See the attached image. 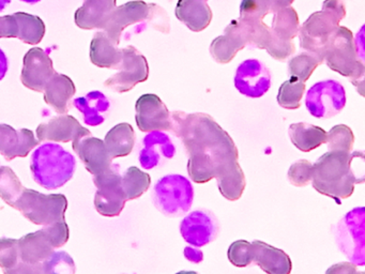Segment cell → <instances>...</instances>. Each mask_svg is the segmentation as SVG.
I'll list each match as a JSON object with an SVG mask.
<instances>
[{
  "instance_id": "cell-47",
  "label": "cell",
  "mask_w": 365,
  "mask_h": 274,
  "mask_svg": "<svg viewBox=\"0 0 365 274\" xmlns=\"http://www.w3.org/2000/svg\"><path fill=\"white\" fill-rule=\"evenodd\" d=\"M271 6H272L273 11L277 10V9L285 8V6H292V2L294 0H270Z\"/></svg>"
},
{
  "instance_id": "cell-21",
  "label": "cell",
  "mask_w": 365,
  "mask_h": 274,
  "mask_svg": "<svg viewBox=\"0 0 365 274\" xmlns=\"http://www.w3.org/2000/svg\"><path fill=\"white\" fill-rule=\"evenodd\" d=\"M143 143L144 148L140 152V163L145 169L155 168L161 162L162 156L172 158L176 152L170 137L160 131H151Z\"/></svg>"
},
{
  "instance_id": "cell-19",
  "label": "cell",
  "mask_w": 365,
  "mask_h": 274,
  "mask_svg": "<svg viewBox=\"0 0 365 274\" xmlns=\"http://www.w3.org/2000/svg\"><path fill=\"white\" fill-rule=\"evenodd\" d=\"M253 245V263L268 274H289L292 263L284 250L264 242L255 240Z\"/></svg>"
},
{
  "instance_id": "cell-26",
  "label": "cell",
  "mask_w": 365,
  "mask_h": 274,
  "mask_svg": "<svg viewBox=\"0 0 365 274\" xmlns=\"http://www.w3.org/2000/svg\"><path fill=\"white\" fill-rule=\"evenodd\" d=\"M19 245L21 259L29 265H40L54 252V246L43 228L21 238Z\"/></svg>"
},
{
  "instance_id": "cell-37",
  "label": "cell",
  "mask_w": 365,
  "mask_h": 274,
  "mask_svg": "<svg viewBox=\"0 0 365 274\" xmlns=\"http://www.w3.org/2000/svg\"><path fill=\"white\" fill-rule=\"evenodd\" d=\"M21 263L19 240L0 238V268L5 273H12Z\"/></svg>"
},
{
  "instance_id": "cell-10",
  "label": "cell",
  "mask_w": 365,
  "mask_h": 274,
  "mask_svg": "<svg viewBox=\"0 0 365 274\" xmlns=\"http://www.w3.org/2000/svg\"><path fill=\"white\" fill-rule=\"evenodd\" d=\"M117 70L119 72L106 79L104 86L119 93L130 91L138 83L146 81L149 76L146 57L133 46L123 49V61Z\"/></svg>"
},
{
  "instance_id": "cell-7",
  "label": "cell",
  "mask_w": 365,
  "mask_h": 274,
  "mask_svg": "<svg viewBox=\"0 0 365 274\" xmlns=\"http://www.w3.org/2000/svg\"><path fill=\"white\" fill-rule=\"evenodd\" d=\"M193 199V186L183 176H165L155 184L153 201L157 209L165 215L179 216L187 213Z\"/></svg>"
},
{
  "instance_id": "cell-1",
  "label": "cell",
  "mask_w": 365,
  "mask_h": 274,
  "mask_svg": "<svg viewBox=\"0 0 365 274\" xmlns=\"http://www.w3.org/2000/svg\"><path fill=\"white\" fill-rule=\"evenodd\" d=\"M170 116L172 131L182 141L189 154L190 178L196 183H206L215 178L223 197L238 201L247 181L230 135L208 113L176 111Z\"/></svg>"
},
{
  "instance_id": "cell-11",
  "label": "cell",
  "mask_w": 365,
  "mask_h": 274,
  "mask_svg": "<svg viewBox=\"0 0 365 274\" xmlns=\"http://www.w3.org/2000/svg\"><path fill=\"white\" fill-rule=\"evenodd\" d=\"M272 83V76L266 64L257 59H247L239 64L235 74V87L243 96L260 98Z\"/></svg>"
},
{
  "instance_id": "cell-13",
  "label": "cell",
  "mask_w": 365,
  "mask_h": 274,
  "mask_svg": "<svg viewBox=\"0 0 365 274\" xmlns=\"http://www.w3.org/2000/svg\"><path fill=\"white\" fill-rule=\"evenodd\" d=\"M150 17L151 4H146L142 0L129 1L114 9L104 25L103 31L119 44L125 28L149 21Z\"/></svg>"
},
{
  "instance_id": "cell-14",
  "label": "cell",
  "mask_w": 365,
  "mask_h": 274,
  "mask_svg": "<svg viewBox=\"0 0 365 274\" xmlns=\"http://www.w3.org/2000/svg\"><path fill=\"white\" fill-rule=\"evenodd\" d=\"M55 74L54 64L44 49L34 47L27 51L23 61L21 81L34 91L43 92L46 83Z\"/></svg>"
},
{
  "instance_id": "cell-2",
  "label": "cell",
  "mask_w": 365,
  "mask_h": 274,
  "mask_svg": "<svg viewBox=\"0 0 365 274\" xmlns=\"http://www.w3.org/2000/svg\"><path fill=\"white\" fill-rule=\"evenodd\" d=\"M362 152L328 151L313 165L312 183L320 194L341 203L351 196L354 184L363 182L352 168V162Z\"/></svg>"
},
{
  "instance_id": "cell-46",
  "label": "cell",
  "mask_w": 365,
  "mask_h": 274,
  "mask_svg": "<svg viewBox=\"0 0 365 274\" xmlns=\"http://www.w3.org/2000/svg\"><path fill=\"white\" fill-rule=\"evenodd\" d=\"M8 68H9V64H8L7 56H6L5 51L0 49V81H3L4 77L7 74Z\"/></svg>"
},
{
  "instance_id": "cell-34",
  "label": "cell",
  "mask_w": 365,
  "mask_h": 274,
  "mask_svg": "<svg viewBox=\"0 0 365 274\" xmlns=\"http://www.w3.org/2000/svg\"><path fill=\"white\" fill-rule=\"evenodd\" d=\"M305 92V83L290 76L288 81H284L277 93V103L279 106L286 109H297L301 106V98Z\"/></svg>"
},
{
  "instance_id": "cell-49",
  "label": "cell",
  "mask_w": 365,
  "mask_h": 274,
  "mask_svg": "<svg viewBox=\"0 0 365 274\" xmlns=\"http://www.w3.org/2000/svg\"><path fill=\"white\" fill-rule=\"evenodd\" d=\"M21 1L26 2V4H38V2L41 1V0H21Z\"/></svg>"
},
{
  "instance_id": "cell-29",
  "label": "cell",
  "mask_w": 365,
  "mask_h": 274,
  "mask_svg": "<svg viewBox=\"0 0 365 274\" xmlns=\"http://www.w3.org/2000/svg\"><path fill=\"white\" fill-rule=\"evenodd\" d=\"M289 136L297 149L309 152L326 143L327 132L319 126L298 122L290 124Z\"/></svg>"
},
{
  "instance_id": "cell-40",
  "label": "cell",
  "mask_w": 365,
  "mask_h": 274,
  "mask_svg": "<svg viewBox=\"0 0 365 274\" xmlns=\"http://www.w3.org/2000/svg\"><path fill=\"white\" fill-rule=\"evenodd\" d=\"M227 257L235 267H247L253 263V245L247 240H237L230 244Z\"/></svg>"
},
{
  "instance_id": "cell-39",
  "label": "cell",
  "mask_w": 365,
  "mask_h": 274,
  "mask_svg": "<svg viewBox=\"0 0 365 274\" xmlns=\"http://www.w3.org/2000/svg\"><path fill=\"white\" fill-rule=\"evenodd\" d=\"M272 13L270 0H242L240 4L241 21H264L267 15Z\"/></svg>"
},
{
  "instance_id": "cell-30",
  "label": "cell",
  "mask_w": 365,
  "mask_h": 274,
  "mask_svg": "<svg viewBox=\"0 0 365 274\" xmlns=\"http://www.w3.org/2000/svg\"><path fill=\"white\" fill-rule=\"evenodd\" d=\"M104 143L112 158L129 156L135 145V133L131 124L119 123L110 128Z\"/></svg>"
},
{
  "instance_id": "cell-31",
  "label": "cell",
  "mask_w": 365,
  "mask_h": 274,
  "mask_svg": "<svg viewBox=\"0 0 365 274\" xmlns=\"http://www.w3.org/2000/svg\"><path fill=\"white\" fill-rule=\"evenodd\" d=\"M14 16L18 23V38L26 44L36 45L41 42L46 34V24L37 15L16 12Z\"/></svg>"
},
{
  "instance_id": "cell-17",
  "label": "cell",
  "mask_w": 365,
  "mask_h": 274,
  "mask_svg": "<svg viewBox=\"0 0 365 274\" xmlns=\"http://www.w3.org/2000/svg\"><path fill=\"white\" fill-rule=\"evenodd\" d=\"M39 145L33 131L29 128L16 130L14 126L0 123V153L8 161L16 158H25Z\"/></svg>"
},
{
  "instance_id": "cell-44",
  "label": "cell",
  "mask_w": 365,
  "mask_h": 274,
  "mask_svg": "<svg viewBox=\"0 0 365 274\" xmlns=\"http://www.w3.org/2000/svg\"><path fill=\"white\" fill-rule=\"evenodd\" d=\"M185 256L187 260L194 263H200L204 259V254H202V250H198V248H190V246L185 248Z\"/></svg>"
},
{
  "instance_id": "cell-24",
  "label": "cell",
  "mask_w": 365,
  "mask_h": 274,
  "mask_svg": "<svg viewBox=\"0 0 365 274\" xmlns=\"http://www.w3.org/2000/svg\"><path fill=\"white\" fill-rule=\"evenodd\" d=\"M245 46L247 44L241 36L237 19H235L228 24L223 36H217L212 41L210 54L213 59L219 64H228Z\"/></svg>"
},
{
  "instance_id": "cell-32",
  "label": "cell",
  "mask_w": 365,
  "mask_h": 274,
  "mask_svg": "<svg viewBox=\"0 0 365 274\" xmlns=\"http://www.w3.org/2000/svg\"><path fill=\"white\" fill-rule=\"evenodd\" d=\"M150 184V176L135 166L129 167L121 177V186L127 201H133L142 196Z\"/></svg>"
},
{
  "instance_id": "cell-38",
  "label": "cell",
  "mask_w": 365,
  "mask_h": 274,
  "mask_svg": "<svg viewBox=\"0 0 365 274\" xmlns=\"http://www.w3.org/2000/svg\"><path fill=\"white\" fill-rule=\"evenodd\" d=\"M42 273H67L76 272L73 259L66 252H53L41 263Z\"/></svg>"
},
{
  "instance_id": "cell-43",
  "label": "cell",
  "mask_w": 365,
  "mask_h": 274,
  "mask_svg": "<svg viewBox=\"0 0 365 274\" xmlns=\"http://www.w3.org/2000/svg\"><path fill=\"white\" fill-rule=\"evenodd\" d=\"M18 23L12 15L0 16V39L18 38Z\"/></svg>"
},
{
  "instance_id": "cell-8",
  "label": "cell",
  "mask_w": 365,
  "mask_h": 274,
  "mask_svg": "<svg viewBox=\"0 0 365 274\" xmlns=\"http://www.w3.org/2000/svg\"><path fill=\"white\" fill-rule=\"evenodd\" d=\"M305 105L314 117L324 119L334 117L345 107V89L334 79L318 81L307 91Z\"/></svg>"
},
{
  "instance_id": "cell-16",
  "label": "cell",
  "mask_w": 365,
  "mask_h": 274,
  "mask_svg": "<svg viewBox=\"0 0 365 274\" xmlns=\"http://www.w3.org/2000/svg\"><path fill=\"white\" fill-rule=\"evenodd\" d=\"M39 141H50L58 143L80 141L91 136V131L81 126L73 116L61 115L53 118L46 123H41L37 128Z\"/></svg>"
},
{
  "instance_id": "cell-41",
  "label": "cell",
  "mask_w": 365,
  "mask_h": 274,
  "mask_svg": "<svg viewBox=\"0 0 365 274\" xmlns=\"http://www.w3.org/2000/svg\"><path fill=\"white\" fill-rule=\"evenodd\" d=\"M313 164L307 160H299L288 169L287 177L292 186L302 188L312 180Z\"/></svg>"
},
{
  "instance_id": "cell-20",
  "label": "cell",
  "mask_w": 365,
  "mask_h": 274,
  "mask_svg": "<svg viewBox=\"0 0 365 274\" xmlns=\"http://www.w3.org/2000/svg\"><path fill=\"white\" fill-rule=\"evenodd\" d=\"M117 0H84L76 10L74 21L82 29H103L110 13L116 8Z\"/></svg>"
},
{
  "instance_id": "cell-45",
  "label": "cell",
  "mask_w": 365,
  "mask_h": 274,
  "mask_svg": "<svg viewBox=\"0 0 365 274\" xmlns=\"http://www.w3.org/2000/svg\"><path fill=\"white\" fill-rule=\"evenodd\" d=\"M356 269L351 263H339V265H333V268L328 270L329 272H339V273H351V272H356Z\"/></svg>"
},
{
  "instance_id": "cell-3",
  "label": "cell",
  "mask_w": 365,
  "mask_h": 274,
  "mask_svg": "<svg viewBox=\"0 0 365 274\" xmlns=\"http://www.w3.org/2000/svg\"><path fill=\"white\" fill-rule=\"evenodd\" d=\"M76 158L57 143H48L38 147L31 156L34 179L46 190L65 186L76 171Z\"/></svg>"
},
{
  "instance_id": "cell-12",
  "label": "cell",
  "mask_w": 365,
  "mask_h": 274,
  "mask_svg": "<svg viewBox=\"0 0 365 274\" xmlns=\"http://www.w3.org/2000/svg\"><path fill=\"white\" fill-rule=\"evenodd\" d=\"M135 111L136 124L142 132L172 130V116L157 94L140 96L136 101Z\"/></svg>"
},
{
  "instance_id": "cell-50",
  "label": "cell",
  "mask_w": 365,
  "mask_h": 274,
  "mask_svg": "<svg viewBox=\"0 0 365 274\" xmlns=\"http://www.w3.org/2000/svg\"><path fill=\"white\" fill-rule=\"evenodd\" d=\"M205 1H208V0H205Z\"/></svg>"
},
{
  "instance_id": "cell-35",
  "label": "cell",
  "mask_w": 365,
  "mask_h": 274,
  "mask_svg": "<svg viewBox=\"0 0 365 274\" xmlns=\"http://www.w3.org/2000/svg\"><path fill=\"white\" fill-rule=\"evenodd\" d=\"M23 190L24 186L21 183V180L16 173L10 167H0V197L3 201L14 207Z\"/></svg>"
},
{
  "instance_id": "cell-42",
  "label": "cell",
  "mask_w": 365,
  "mask_h": 274,
  "mask_svg": "<svg viewBox=\"0 0 365 274\" xmlns=\"http://www.w3.org/2000/svg\"><path fill=\"white\" fill-rule=\"evenodd\" d=\"M43 229L46 230L48 239L52 242L54 248H61L69 240L70 229L67 223H66L65 218H61V220H57L53 224L44 226Z\"/></svg>"
},
{
  "instance_id": "cell-33",
  "label": "cell",
  "mask_w": 365,
  "mask_h": 274,
  "mask_svg": "<svg viewBox=\"0 0 365 274\" xmlns=\"http://www.w3.org/2000/svg\"><path fill=\"white\" fill-rule=\"evenodd\" d=\"M324 62V58L311 51H302L294 56L288 64V73L302 81H309L314 71Z\"/></svg>"
},
{
  "instance_id": "cell-15",
  "label": "cell",
  "mask_w": 365,
  "mask_h": 274,
  "mask_svg": "<svg viewBox=\"0 0 365 274\" xmlns=\"http://www.w3.org/2000/svg\"><path fill=\"white\" fill-rule=\"evenodd\" d=\"M183 239L191 245L200 246L210 243L219 233V223L211 212L196 210L183 218L180 225Z\"/></svg>"
},
{
  "instance_id": "cell-23",
  "label": "cell",
  "mask_w": 365,
  "mask_h": 274,
  "mask_svg": "<svg viewBox=\"0 0 365 274\" xmlns=\"http://www.w3.org/2000/svg\"><path fill=\"white\" fill-rule=\"evenodd\" d=\"M175 14L194 32L206 29L212 21V11L205 0H179Z\"/></svg>"
},
{
  "instance_id": "cell-48",
  "label": "cell",
  "mask_w": 365,
  "mask_h": 274,
  "mask_svg": "<svg viewBox=\"0 0 365 274\" xmlns=\"http://www.w3.org/2000/svg\"><path fill=\"white\" fill-rule=\"evenodd\" d=\"M10 2H11V0H0V12H3Z\"/></svg>"
},
{
  "instance_id": "cell-5",
  "label": "cell",
  "mask_w": 365,
  "mask_h": 274,
  "mask_svg": "<svg viewBox=\"0 0 365 274\" xmlns=\"http://www.w3.org/2000/svg\"><path fill=\"white\" fill-rule=\"evenodd\" d=\"M324 61L331 70L349 77L354 85L359 86V81L362 83L365 66L359 60L354 34L348 28L339 26L331 36L324 47Z\"/></svg>"
},
{
  "instance_id": "cell-28",
  "label": "cell",
  "mask_w": 365,
  "mask_h": 274,
  "mask_svg": "<svg viewBox=\"0 0 365 274\" xmlns=\"http://www.w3.org/2000/svg\"><path fill=\"white\" fill-rule=\"evenodd\" d=\"M344 228L347 229L348 233L351 235L349 244H352L349 258L358 265L364 263V212L363 208L352 210L347 213L343 220ZM348 245L343 248L344 253L347 250Z\"/></svg>"
},
{
  "instance_id": "cell-9",
  "label": "cell",
  "mask_w": 365,
  "mask_h": 274,
  "mask_svg": "<svg viewBox=\"0 0 365 274\" xmlns=\"http://www.w3.org/2000/svg\"><path fill=\"white\" fill-rule=\"evenodd\" d=\"M93 183L97 186L95 195V207L103 216H118L125 208V198L121 176L115 166L95 175Z\"/></svg>"
},
{
  "instance_id": "cell-27",
  "label": "cell",
  "mask_w": 365,
  "mask_h": 274,
  "mask_svg": "<svg viewBox=\"0 0 365 274\" xmlns=\"http://www.w3.org/2000/svg\"><path fill=\"white\" fill-rule=\"evenodd\" d=\"M73 105L84 116L87 126H97L106 121L110 109V101L101 91H91L84 96L76 98Z\"/></svg>"
},
{
  "instance_id": "cell-36",
  "label": "cell",
  "mask_w": 365,
  "mask_h": 274,
  "mask_svg": "<svg viewBox=\"0 0 365 274\" xmlns=\"http://www.w3.org/2000/svg\"><path fill=\"white\" fill-rule=\"evenodd\" d=\"M326 143L329 151L350 152L354 147V135L349 126L339 124L327 133Z\"/></svg>"
},
{
  "instance_id": "cell-22",
  "label": "cell",
  "mask_w": 365,
  "mask_h": 274,
  "mask_svg": "<svg viewBox=\"0 0 365 274\" xmlns=\"http://www.w3.org/2000/svg\"><path fill=\"white\" fill-rule=\"evenodd\" d=\"M76 91V85L69 76L55 72L44 88V101L57 113L65 115L71 106V98Z\"/></svg>"
},
{
  "instance_id": "cell-4",
  "label": "cell",
  "mask_w": 365,
  "mask_h": 274,
  "mask_svg": "<svg viewBox=\"0 0 365 274\" xmlns=\"http://www.w3.org/2000/svg\"><path fill=\"white\" fill-rule=\"evenodd\" d=\"M345 16L346 6L343 0H324L322 11L309 15L299 27L301 49L324 58L327 43Z\"/></svg>"
},
{
  "instance_id": "cell-6",
  "label": "cell",
  "mask_w": 365,
  "mask_h": 274,
  "mask_svg": "<svg viewBox=\"0 0 365 274\" xmlns=\"http://www.w3.org/2000/svg\"><path fill=\"white\" fill-rule=\"evenodd\" d=\"M14 208L34 224L48 226L65 218L68 201L63 194L46 195L24 188Z\"/></svg>"
},
{
  "instance_id": "cell-18",
  "label": "cell",
  "mask_w": 365,
  "mask_h": 274,
  "mask_svg": "<svg viewBox=\"0 0 365 274\" xmlns=\"http://www.w3.org/2000/svg\"><path fill=\"white\" fill-rule=\"evenodd\" d=\"M74 151L78 154L85 167L93 176L108 171L112 166V156L102 139L86 137L72 141Z\"/></svg>"
},
{
  "instance_id": "cell-25",
  "label": "cell",
  "mask_w": 365,
  "mask_h": 274,
  "mask_svg": "<svg viewBox=\"0 0 365 274\" xmlns=\"http://www.w3.org/2000/svg\"><path fill=\"white\" fill-rule=\"evenodd\" d=\"M91 60L103 68H118L123 61V49L106 31L96 32L91 43Z\"/></svg>"
}]
</instances>
